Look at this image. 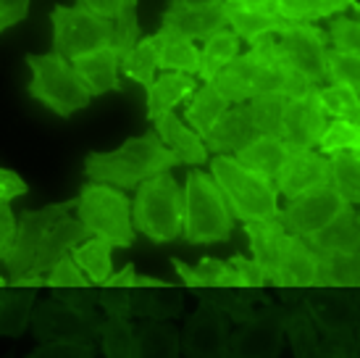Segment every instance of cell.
I'll use <instances>...</instances> for the list:
<instances>
[{
	"label": "cell",
	"mask_w": 360,
	"mask_h": 358,
	"mask_svg": "<svg viewBox=\"0 0 360 358\" xmlns=\"http://www.w3.org/2000/svg\"><path fill=\"white\" fill-rule=\"evenodd\" d=\"M210 82L221 90V95L229 100L231 106L248 103L250 98L266 95V92H281L287 98H295V95H305L310 90H316L287 61L274 35L250 42L248 53H240Z\"/></svg>",
	"instance_id": "1"
},
{
	"label": "cell",
	"mask_w": 360,
	"mask_h": 358,
	"mask_svg": "<svg viewBox=\"0 0 360 358\" xmlns=\"http://www.w3.org/2000/svg\"><path fill=\"white\" fill-rule=\"evenodd\" d=\"M181 159L171 150L158 132L150 130L140 137H129L119 150L95 153L92 150L84 161V174L90 182H105L121 190H134L153 174L171 171L179 166Z\"/></svg>",
	"instance_id": "2"
},
{
	"label": "cell",
	"mask_w": 360,
	"mask_h": 358,
	"mask_svg": "<svg viewBox=\"0 0 360 358\" xmlns=\"http://www.w3.org/2000/svg\"><path fill=\"white\" fill-rule=\"evenodd\" d=\"M208 163L210 174L229 203L234 219H279V190L274 179H266L258 171L248 169L229 153H213Z\"/></svg>",
	"instance_id": "3"
},
{
	"label": "cell",
	"mask_w": 360,
	"mask_h": 358,
	"mask_svg": "<svg viewBox=\"0 0 360 358\" xmlns=\"http://www.w3.org/2000/svg\"><path fill=\"white\" fill-rule=\"evenodd\" d=\"M134 229L155 245L174 242L184 235V187L169 171L153 174L137 187L131 203Z\"/></svg>",
	"instance_id": "4"
},
{
	"label": "cell",
	"mask_w": 360,
	"mask_h": 358,
	"mask_svg": "<svg viewBox=\"0 0 360 358\" xmlns=\"http://www.w3.org/2000/svg\"><path fill=\"white\" fill-rule=\"evenodd\" d=\"M234 229V214L213 174L187 171L184 182V240L192 245L226 242Z\"/></svg>",
	"instance_id": "5"
},
{
	"label": "cell",
	"mask_w": 360,
	"mask_h": 358,
	"mask_svg": "<svg viewBox=\"0 0 360 358\" xmlns=\"http://www.w3.org/2000/svg\"><path fill=\"white\" fill-rule=\"evenodd\" d=\"M27 66L32 69V80L27 85V95L40 100L45 109H51L56 116L69 119L77 111L87 109L90 100L95 98L90 87L79 80V74L74 71L69 58H63L60 53H30Z\"/></svg>",
	"instance_id": "6"
},
{
	"label": "cell",
	"mask_w": 360,
	"mask_h": 358,
	"mask_svg": "<svg viewBox=\"0 0 360 358\" xmlns=\"http://www.w3.org/2000/svg\"><path fill=\"white\" fill-rule=\"evenodd\" d=\"M77 219L90 235L110 240L116 248L134 245L137 229L131 221V200L127 198V190L105 182H87L77 198Z\"/></svg>",
	"instance_id": "7"
},
{
	"label": "cell",
	"mask_w": 360,
	"mask_h": 358,
	"mask_svg": "<svg viewBox=\"0 0 360 358\" xmlns=\"http://www.w3.org/2000/svg\"><path fill=\"white\" fill-rule=\"evenodd\" d=\"M53 50L63 58H79L92 50L116 45V24L113 19L98 16L84 6H56L51 11Z\"/></svg>",
	"instance_id": "8"
},
{
	"label": "cell",
	"mask_w": 360,
	"mask_h": 358,
	"mask_svg": "<svg viewBox=\"0 0 360 358\" xmlns=\"http://www.w3.org/2000/svg\"><path fill=\"white\" fill-rule=\"evenodd\" d=\"M71 209H77V200H63V203H53V206H45L40 211H24L21 214L13 245H11V250L3 259V266H6V274H8L11 282H19L21 277L30 274L48 229L60 216L71 214Z\"/></svg>",
	"instance_id": "9"
},
{
	"label": "cell",
	"mask_w": 360,
	"mask_h": 358,
	"mask_svg": "<svg viewBox=\"0 0 360 358\" xmlns=\"http://www.w3.org/2000/svg\"><path fill=\"white\" fill-rule=\"evenodd\" d=\"M329 35H323L319 27H313L308 21H290V27L279 35V45L284 56L302 77L321 87L323 82H329Z\"/></svg>",
	"instance_id": "10"
},
{
	"label": "cell",
	"mask_w": 360,
	"mask_h": 358,
	"mask_svg": "<svg viewBox=\"0 0 360 358\" xmlns=\"http://www.w3.org/2000/svg\"><path fill=\"white\" fill-rule=\"evenodd\" d=\"M350 203L342 198L331 185H323L319 190L302 192L297 198L287 200V206L279 211V221L290 235L310 237L329 224L334 216H340Z\"/></svg>",
	"instance_id": "11"
},
{
	"label": "cell",
	"mask_w": 360,
	"mask_h": 358,
	"mask_svg": "<svg viewBox=\"0 0 360 358\" xmlns=\"http://www.w3.org/2000/svg\"><path fill=\"white\" fill-rule=\"evenodd\" d=\"M323 185H331V159L323 156L319 148H297L292 145L287 161L281 163L276 174V190L284 200H292L319 190Z\"/></svg>",
	"instance_id": "12"
},
{
	"label": "cell",
	"mask_w": 360,
	"mask_h": 358,
	"mask_svg": "<svg viewBox=\"0 0 360 358\" xmlns=\"http://www.w3.org/2000/svg\"><path fill=\"white\" fill-rule=\"evenodd\" d=\"M101 319L84 316V314L74 311L71 306L56 298L40 306L32 316V332L40 342H53V340H87V342H92L95 338H101Z\"/></svg>",
	"instance_id": "13"
},
{
	"label": "cell",
	"mask_w": 360,
	"mask_h": 358,
	"mask_svg": "<svg viewBox=\"0 0 360 358\" xmlns=\"http://www.w3.org/2000/svg\"><path fill=\"white\" fill-rule=\"evenodd\" d=\"M326 124H329V116L321 109L319 92L310 90L305 95L287 98L281 140H287L290 145H297V148H319Z\"/></svg>",
	"instance_id": "14"
},
{
	"label": "cell",
	"mask_w": 360,
	"mask_h": 358,
	"mask_svg": "<svg viewBox=\"0 0 360 358\" xmlns=\"http://www.w3.org/2000/svg\"><path fill=\"white\" fill-rule=\"evenodd\" d=\"M229 316L213 309L210 303H202L187 319V327L181 335V350L187 356L210 358L226 356V342H229Z\"/></svg>",
	"instance_id": "15"
},
{
	"label": "cell",
	"mask_w": 360,
	"mask_h": 358,
	"mask_svg": "<svg viewBox=\"0 0 360 358\" xmlns=\"http://www.w3.org/2000/svg\"><path fill=\"white\" fill-rule=\"evenodd\" d=\"M184 309V295L179 288H174L163 279L134 274L131 282V316L169 321L179 316Z\"/></svg>",
	"instance_id": "16"
},
{
	"label": "cell",
	"mask_w": 360,
	"mask_h": 358,
	"mask_svg": "<svg viewBox=\"0 0 360 358\" xmlns=\"http://www.w3.org/2000/svg\"><path fill=\"white\" fill-rule=\"evenodd\" d=\"M224 27H229L224 6L192 8V6H184L179 0H171L169 8L163 11V19H160V30L171 32V35H179V37H187L192 42H205L210 35H216Z\"/></svg>",
	"instance_id": "17"
},
{
	"label": "cell",
	"mask_w": 360,
	"mask_h": 358,
	"mask_svg": "<svg viewBox=\"0 0 360 358\" xmlns=\"http://www.w3.org/2000/svg\"><path fill=\"white\" fill-rule=\"evenodd\" d=\"M87 237H90V232H87V227H84L79 219H74V216H69V214L60 216V219L48 229V235H45V240H42L40 250H37V259H34L32 271L27 274V277L37 279L40 285H45L48 271H51L63 256H69L82 240H87Z\"/></svg>",
	"instance_id": "18"
},
{
	"label": "cell",
	"mask_w": 360,
	"mask_h": 358,
	"mask_svg": "<svg viewBox=\"0 0 360 358\" xmlns=\"http://www.w3.org/2000/svg\"><path fill=\"white\" fill-rule=\"evenodd\" d=\"M310 285H319V250L305 237L287 235L276 288H310Z\"/></svg>",
	"instance_id": "19"
},
{
	"label": "cell",
	"mask_w": 360,
	"mask_h": 358,
	"mask_svg": "<svg viewBox=\"0 0 360 358\" xmlns=\"http://www.w3.org/2000/svg\"><path fill=\"white\" fill-rule=\"evenodd\" d=\"M74 71L79 74V80L90 87V92L98 98V95H105V92H121V53L116 45L110 48L92 50V53H84L79 58L71 61Z\"/></svg>",
	"instance_id": "20"
},
{
	"label": "cell",
	"mask_w": 360,
	"mask_h": 358,
	"mask_svg": "<svg viewBox=\"0 0 360 358\" xmlns=\"http://www.w3.org/2000/svg\"><path fill=\"white\" fill-rule=\"evenodd\" d=\"M255 135H258V130L252 124L248 103H234V106L224 111V116L210 127V132L202 140H205L210 153H229V156H234Z\"/></svg>",
	"instance_id": "21"
},
{
	"label": "cell",
	"mask_w": 360,
	"mask_h": 358,
	"mask_svg": "<svg viewBox=\"0 0 360 358\" xmlns=\"http://www.w3.org/2000/svg\"><path fill=\"white\" fill-rule=\"evenodd\" d=\"M245 235L250 240L252 259L258 261L263 274H266V282L276 285L281 250H284V242H287L290 232L284 229V224L279 219H260L245 221Z\"/></svg>",
	"instance_id": "22"
},
{
	"label": "cell",
	"mask_w": 360,
	"mask_h": 358,
	"mask_svg": "<svg viewBox=\"0 0 360 358\" xmlns=\"http://www.w3.org/2000/svg\"><path fill=\"white\" fill-rule=\"evenodd\" d=\"M281 350V327L266 316H252L229 335L226 356H276Z\"/></svg>",
	"instance_id": "23"
},
{
	"label": "cell",
	"mask_w": 360,
	"mask_h": 358,
	"mask_svg": "<svg viewBox=\"0 0 360 358\" xmlns=\"http://www.w3.org/2000/svg\"><path fill=\"white\" fill-rule=\"evenodd\" d=\"M153 130L158 132V137L171 150H176L181 163H187V166H202V163L210 161V150L205 145V140L192 130L187 121L174 116V111H169V113H163V116H158V119L153 121Z\"/></svg>",
	"instance_id": "24"
},
{
	"label": "cell",
	"mask_w": 360,
	"mask_h": 358,
	"mask_svg": "<svg viewBox=\"0 0 360 358\" xmlns=\"http://www.w3.org/2000/svg\"><path fill=\"white\" fill-rule=\"evenodd\" d=\"M34 298H37V285L6 279L0 298V338H19L27 329Z\"/></svg>",
	"instance_id": "25"
},
{
	"label": "cell",
	"mask_w": 360,
	"mask_h": 358,
	"mask_svg": "<svg viewBox=\"0 0 360 358\" xmlns=\"http://www.w3.org/2000/svg\"><path fill=\"white\" fill-rule=\"evenodd\" d=\"M198 90V77L184 74V71H163L155 77L148 92V119L155 121L158 116L169 113L179 106L181 100Z\"/></svg>",
	"instance_id": "26"
},
{
	"label": "cell",
	"mask_w": 360,
	"mask_h": 358,
	"mask_svg": "<svg viewBox=\"0 0 360 358\" xmlns=\"http://www.w3.org/2000/svg\"><path fill=\"white\" fill-rule=\"evenodd\" d=\"M290 150L292 145L287 140L274 137V135H255L245 148L234 153V159L240 161V163H245L248 169L258 171L266 179L276 182V174H279L281 163L290 156Z\"/></svg>",
	"instance_id": "27"
},
{
	"label": "cell",
	"mask_w": 360,
	"mask_h": 358,
	"mask_svg": "<svg viewBox=\"0 0 360 358\" xmlns=\"http://www.w3.org/2000/svg\"><path fill=\"white\" fill-rule=\"evenodd\" d=\"M224 8H226L229 27L245 42H255L258 37H266V35H281L290 27V21L279 16L276 11L245 8V6H234V3H224Z\"/></svg>",
	"instance_id": "28"
},
{
	"label": "cell",
	"mask_w": 360,
	"mask_h": 358,
	"mask_svg": "<svg viewBox=\"0 0 360 358\" xmlns=\"http://www.w3.org/2000/svg\"><path fill=\"white\" fill-rule=\"evenodd\" d=\"M319 250V253H331V250H360V219L352 211V203L342 211L340 216L326 224L323 229L313 232L310 237H305Z\"/></svg>",
	"instance_id": "29"
},
{
	"label": "cell",
	"mask_w": 360,
	"mask_h": 358,
	"mask_svg": "<svg viewBox=\"0 0 360 358\" xmlns=\"http://www.w3.org/2000/svg\"><path fill=\"white\" fill-rule=\"evenodd\" d=\"M229 106L231 103L221 95V90L216 87L213 82H202L200 87L192 92L190 103H187V109H184V121H187L200 137H205L210 132V127L224 116V111L229 109Z\"/></svg>",
	"instance_id": "30"
},
{
	"label": "cell",
	"mask_w": 360,
	"mask_h": 358,
	"mask_svg": "<svg viewBox=\"0 0 360 358\" xmlns=\"http://www.w3.org/2000/svg\"><path fill=\"white\" fill-rule=\"evenodd\" d=\"M274 11L287 21H313L342 16L355 11L360 16V0H274Z\"/></svg>",
	"instance_id": "31"
},
{
	"label": "cell",
	"mask_w": 360,
	"mask_h": 358,
	"mask_svg": "<svg viewBox=\"0 0 360 358\" xmlns=\"http://www.w3.org/2000/svg\"><path fill=\"white\" fill-rule=\"evenodd\" d=\"M176 274H179L181 285H187L190 290L198 288H219V285H240V277L231 266L229 261H219V259H205L198 261V266L192 268L187 266L181 259H171Z\"/></svg>",
	"instance_id": "32"
},
{
	"label": "cell",
	"mask_w": 360,
	"mask_h": 358,
	"mask_svg": "<svg viewBox=\"0 0 360 358\" xmlns=\"http://www.w3.org/2000/svg\"><path fill=\"white\" fill-rule=\"evenodd\" d=\"M319 285L360 288V250L319 253Z\"/></svg>",
	"instance_id": "33"
},
{
	"label": "cell",
	"mask_w": 360,
	"mask_h": 358,
	"mask_svg": "<svg viewBox=\"0 0 360 358\" xmlns=\"http://www.w3.org/2000/svg\"><path fill=\"white\" fill-rule=\"evenodd\" d=\"M240 42H242L240 35L231 30V27H224L216 35H210L208 40L202 42L200 74H198V80L210 82L226 63H231V61L237 58L240 56Z\"/></svg>",
	"instance_id": "34"
},
{
	"label": "cell",
	"mask_w": 360,
	"mask_h": 358,
	"mask_svg": "<svg viewBox=\"0 0 360 358\" xmlns=\"http://www.w3.org/2000/svg\"><path fill=\"white\" fill-rule=\"evenodd\" d=\"M113 242L105 237H95L90 235L87 240H82L77 248L71 250L74 261L79 264V268L90 277L92 285H103L105 279L113 274Z\"/></svg>",
	"instance_id": "35"
},
{
	"label": "cell",
	"mask_w": 360,
	"mask_h": 358,
	"mask_svg": "<svg viewBox=\"0 0 360 358\" xmlns=\"http://www.w3.org/2000/svg\"><path fill=\"white\" fill-rule=\"evenodd\" d=\"M160 32V56H158V71H184L198 77L200 74V50L195 48V42L179 35H171L166 30Z\"/></svg>",
	"instance_id": "36"
},
{
	"label": "cell",
	"mask_w": 360,
	"mask_h": 358,
	"mask_svg": "<svg viewBox=\"0 0 360 358\" xmlns=\"http://www.w3.org/2000/svg\"><path fill=\"white\" fill-rule=\"evenodd\" d=\"M134 274H137L134 264H127L121 271L110 274L101 285V290H98V303L103 306L105 316L110 319L131 316V282H134Z\"/></svg>",
	"instance_id": "37"
},
{
	"label": "cell",
	"mask_w": 360,
	"mask_h": 358,
	"mask_svg": "<svg viewBox=\"0 0 360 358\" xmlns=\"http://www.w3.org/2000/svg\"><path fill=\"white\" fill-rule=\"evenodd\" d=\"M158 56H160V32L140 37V42L131 48L129 58L121 63V74H127L131 82H137L148 90L158 77Z\"/></svg>",
	"instance_id": "38"
},
{
	"label": "cell",
	"mask_w": 360,
	"mask_h": 358,
	"mask_svg": "<svg viewBox=\"0 0 360 358\" xmlns=\"http://www.w3.org/2000/svg\"><path fill=\"white\" fill-rule=\"evenodd\" d=\"M137 340H140V356H155V358H171L179 356L181 338L166 321L148 319L142 327H137Z\"/></svg>",
	"instance_id": "39"
},
{
	"label": "cell",
	"mask_w": 360,
	"mask_h": 358,
	"mask_svg": "<svg viewBox=\"0 0 360 358\" xmlns=\"http://www.w3.org/2000/svg\"><path fill=\"white\" fill-rule=\"evenodd\" d=\"M103 353L110 358H140V340L137 329L129 324V319H110L101 329Z\"/></svg>",
	"instance_id": "40"
},
{
	"label": "cell",
	"mask_w": 360,
	"mask_h": 358,
	"mask_svg": "<svg viewBox=\"0 0 360 358\" xmlns=\"http://www.w3.org/2000/svg\"><path fill=\"white\" fill-rule=\"evenodd\" d=\"M284 106H287V95H281V92H266V95H255L248 100V111H250L258 135L281 137Z\"/></svg>",
	"instance_id": "41"
},
{
	"label": "cell",
	"mask_w": 360,
	"mask_h": 358,
	"mask_svg": "<svg viewBox=\"0 0 360 358\" xmlns=\"http://www.w3.org/2000/svg\"><path fill=\"white\" fill-rule=\"evenodd\" d=\"M316 92H319L321 109L326 111L329 119L358 121L360 124V92L358 90L331 82V85H326V87H316Z\"/></svg>",
	"instance_id": "42"
},
{
	"label": "cell",
	"mask_w": 360,
	"mask_h": 358,
	"mask_svg": "<svg viewBox=\"0 0 360 358\" xmlns=\"http://www.w3.org/2000/svg\"><path fill=\"white\" fill-rule=\"evenodd\" d=\"M331 159V187L342 198L360 206V156L358 153H334Z\"/></svg>",
	"instance_id": "43"
},
{
	"label": "cell",
	"mask_w": 360,
	"mask_h": 358,
	"mask_svg": "<svg viewBox=\"0 0 360 358\" xmlns=\"http://www.w3.org/2000/svg\"><path fill=\"white\" fill-rule=\"evenodd\" d=\"M319 150L323 156H334V153H355L360 150V124L358 121L345 119H329L326 130L321 135Z\"/></svg>",
	"instance_id": "44"
},
{
	"label": "cell",
	"mask_w": 360,
	"mask_h": 358,
	"mask_svg": "<svg viewBox=\"0 0 360 358\" xmlns=\"http://www.w3.org/2000/svg\"><path fill=\"white\" fill-rule=\"evenodd\" d=\"M116 24V48L121 53V63L129 58L131 48L140 42V21H137V0H127L121 6L119 16L113 19Z\"/></svg>",
	"instance_id": "45"
},
{
	"label": "cell",
	"mask_w": 360,
	"mask_h": 358,
	"mask_svg": "<svg viewBox=\"0 0 360 358\" xmlns=\"http://www.w3.org/2000/svg\"><path fill=\"white\" fill-rule=\"evenodd\" d=\"M329 82L347 85L360 92V56L347 50H329Z\"/></svg>",
	"instance_id": "46"
},
{
	"label": "cell",
	"mask_w": 360,
	"mask_h": 358,
	"mask_svg": "<svg viewBox=\"0 0 360 358\" xmlns=\"http://www.w3.org/2000/svg\"><path fill=\"white\" fill-rule=\"evenodd\" d=\"M51 298L66 303V306H71V309L84 314V316L98 319V314L92 309L95 300H98V292L90 288V282L87 285H58V288H51Z\"/></svg>",
	"instance_id": "47"
},
{
	"label": "cell",
	"mask_w": 360,
	"mask_h": 358,
	"mask_svg": "<svg viewBox=\"0 0 360 358\" xmlns=\"http://www.w3.org/2000/svg\"><path fill=\"white\" fill-rule=\"evenodd\" d=\"M329 40L337 50H347V53L360 56V19H350L347 13L331 16Z\"/></svg>",
	"instance_id": "48"
},
{
	"label": "cell",
	"mask_w": 360,
	"mask_h": 358,
	"mask_svg": "<svg viewBox=\"0 0 360 358\" xmlns=\"http://www.w3.org/2000/svg\"><path fill=\"white\" fill-rule=\"evenodd\" d=\"M92 353H95L92 342L87 340H53V342H42L32 353V358H87Z\"/></svg>",
	"instance_id": "49"
},
{
	"label": "cell",
	"mask_w": 360,
	"mask_h": 358,
	"mask_svg": "<svg viewBox=\"0 0 360 358\" xmlns=\"http://www.w3.org/2000/svg\"><path fill=\"white\" fill-rule=\"evenodd\" d=\"M90 277L79 268V264L74 261V256H63V259L56 264V266L48 271L45 277V285L48 288H58V285H87Z\"/></svg>",
	"instance_id": "50"
},
{
	"label": "cell",
	"mask_w": 360,
	"mask_h": 358,
	"mask_svg": "<svg viewBox=\"0 0 360 358\" xmlns=\"http://www.w3.org/2000/svg\"><path fill=\"white\" fill-rule=\"evenodd\" d=\"M229 264L234 266L237 271V277H240V285L242 288H263L266 285V274H263V268L255 259H245V256H231Z\"/></svg>",
	"instance_id": "51"
},
{
	"label": "cell",
	"mask_w": 360,
	"mask_h": 358,
	"mask_svg": "<svg viewBox=\"0 0 360 358\" xmlns=\"http://www.w3.org/2000/svg\"><path fill=\"white\" fill-rule=\"evenodd\" d=\"M30 0H0V35L27 19Z\"/></svg>",
	"instance_id": "52"
},
{
	"label": "cell",
	"mask_w": 360,
	"mask_h": 358,
	"mask_svg": "<svg viewBox=\"0 0 360 358\" xmlns=\"http://www.w3.org/2000/svg\"><path fill=\"white\" fill-rule=\"evenodd\" d=\"M16 227H19V221L13 216L8 200H0V261L6 259V253H8L11 245H13Z\"/></svg>",
	"instance_id": "53"
},
{
	"label": "cell",
	"mask_w": 360,
	"mask_h": 358,
	"mask_svg": "<svg viewBox=\"0 0 360 358\" xmlns=\"http://www.w3.org/2000/svg\"><path fill=\"white\" fill-rule=\"evenodd\" d=\"M27 192H30V187L16 171L0 169V200H16Z\"/></svg>",
	"instance_id": "54"
},
{
	"label": "cell",
	"mask_w": 360,
	"mask_h": 358,
	"mask_svg": "<svg viewBox=\"0 0 360 358\" xmlns=\"http://www.w3.org/2000/svg\"><path fill=\"white\" fill-rule=\"evenodd\" d=\"M79 6L84 8H90L92 13H98V16H105V19H116L119 16L121 6L127 3V0H77Z\"/></svg>",
	"instance_id": "55"
},
{
	"label": "cell",
	"mask_w": 360,
	"mask_h": 358,
	"mask_svg": "<svg viewBox=\"0 0 360 358\" xmlns=\"http://www.w3.org/2000/svg\"><path fill=\"white\" fill-rule=\"evenodd\" d=\"M234 6H245V8H258V11H274V0H226Z\"/></svg>",
	"instance_id": "56"
},
{
	"label": "cell",
	"mask_w": 360,
	"mask_h": 358,
	"mask_svg": "<svg viewBox=\"0 0 360 358\" xmlns=\"http://www.w3.org/2000/svg\"><path fill=\"white\" fill-rule=\"evenodd\" d=\"M184 6H192V8H213V6H224L226 0H179Z\"/></svg>",
	"instance_id": "57"
},
{
	"label": "cell",
	"mask_w": 360,
	"mask_h": 358,
	"mask_svg": "<svg viewBox=\"0 0 360 358\" xmlns=\"http://www.w3.org/2000/svg\"><path fill=\"white\" fill-rule=\"evenodd\" d=\"M3 285H6V279L0 277V298H3Z\"/></svg>",
	"instance_id": "58"
},
{
	"label": "cell",
	"mask_w": 360,
	"mask_h": 358,
	"mask_svg": "<svg viewBox=\"0 0 360 358\" xmlns=\"http://www.w3.org/2000/svg\"><path fill=\"white\" fill-rule=\"evenodd\" d=\"M355 153H358V156H360V150H355Z\"/></svg>",
	"instance_id": "59"
},
{
	"label": "cell",
	"mask_w": 360,
	"mask_h": 358,
	"mask_svg": "<svg viewBox=\"0 0 360 358\" xmlns=\"http://www.w3.org/2000/svg\"><path fill=\"white\" fill-rule=\"evenodd\" d=\"M358 219H360V214H358Z\"/></svg>",
	"instance_id": "60"
}]
</instances>
